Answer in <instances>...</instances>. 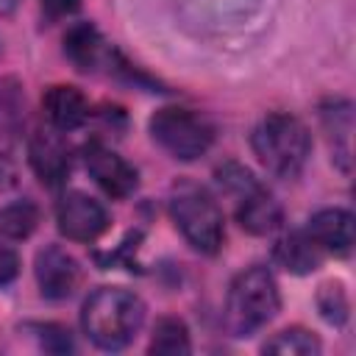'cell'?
<instances>
[{
    "label": "cell",
    "instance_id": "cell-1",
    "mask_svg": "<svg viewBox=\"0 0 356 356\" xmlns=\"http://www.w3.org/2000/svg\"><path fill=\"white\" fill-rule=\"evenodd\" d=\"M145 320V303L136 292L122 286L95 289L81 309L83 334L103 350L125 348Z\"/></svg>",
    "mask_w": 356,
    "mask_h": 356
},
{
    "label": "cell",
    "instance_id": "cell-2",
    "mask_svg": "<svg viewBox=\"0 0 356 356\" xmlns=\"http://www.w3.org/2000/svg\"><path fill=\"white\" fill-rule=\"evenodd\" d=\"M250 145L259 161L278 178H295L312 153L309 128L295 114H284V111L267 114L253 128Z\"/></svg>",
    "mask_w": 356,
    "mask_h": 356
},
{
    "label": "cell",
    "instance_id": "cell-3",
    "mask_svg": "<svg viewBox=\"0 0 356 356\" xmlns=\"http://www.w3.org/2000/svg\"><path fill=\"white\" fill-rule=\"evenodd\" d=\"M281 295L273 273L259 264L248 267L231 281L225 300V325L234 337H250L275 317Z\"/></svg>",
    "mask_w": 356,
    "mask_h": 356
},
{
    "label": "cell",
    "instance_id": "cell-4",
    "mask_svg": "<svg viewBox=\"0 0 356 356\" xmlns=\"http://www.w3.org/2000/svg\"><path fill=\"white\" fill-rule=\"evenodd\" d=\"M170 217L195 250L214 256L222 248V239H225L222 211L203 186L192 181L175 184L170 192Z\"/></svg>",
    "mask_w": 356,
    "mask_h": 356
},
{
    "label": "cell",
    "instance_id": "cell-5",
    "mask_svg": "<svg viewBox=\"0 0 356 356\" xmlns=\"http://www.w3.org/2000/svg\"><path fill=\"white\" fill-rule=\"evenodd\" d=\"M217 181L228 195L236 197V222L248 234L264 236L281 225L278 200L253 178L250 170L236 161H225L222 167H217Z\"/></svg>",
    "mask_w": 356,
    "mask_h": 356
},
{
    "label": "cell",
    "instance_id": "cell-6",
    "mask_svg": "<svg viewBox=\"0 0 356 356\" xmlns=\"http://www.w3.org/2000/svg\"><path fill=\"white\" fill-rule=\"evenodd\" d=\"M150 136L172 159L192 161L214 142V125L206 114L181 106H164L150 117Z\"/></svg>",
    "mask_w": 356,
    "mask_h": 356
},
{
    "label": "cell",
    "instance_id": "cell-7",
    "mask_svg": "<svg viewBox=\"0 0 356 356\" xmlns=\"http://www.w3.org/2000/svg\"><path fill=\"white\" fill-rule=\"evenodd\" d=\"M81 156H83L86 172L95 178V184L108 197H117L120 200V197H128L136 189V184H139L136 170L120 153H114L111 147H106L103 142H97V139L86 142L83 150H81Z\"/></svg>",
    "mask_w": 356,
    "mask_h": 356
},
{
    "label": "cell",
    "instance_id": "cell-8",
    "mask_svg": "<svg viewBox=\"0 0 356 356\" xmlns=\"http://www.w3.org/2000/svg\"><path fill=\"white\" fill-rule=\"evenodd\" d=\"M58 231L72 242H92L108 228V211L86 192H67L56 206Z\"/></svg>",
    "mask_w": 356,
    "mask_h": 356
},
{
    "label": "cell",
    "instance_id": "cell-9",
    "mask_svg": "<svg viewBox=\"0 0 356 356\" xmlns=\"http://www.w3.org/2000/svg\"><path fill=\"white\" fill-rule=\"evenodd\" d=\"M33 273H36L39 292L47 300H64L81 284V267H78V261L67 250H61L58 245H44L36 253Z\"/></svg>",
    "mask_w": 356,
    "mask_h": 356
},
{
    "label": "cell",
    "instance_id": "cell-10",
    "mask_svg": "<svg viewBox=\"0 0 356 356\" xmlns=\"http://www.w3.org/2000/svg\"><path fill=\"white\" fill-rule=\"evenodd\" d=\"M28 161L36 172V178L56 189L67 181L70 175V145L64 142V136L53 128H39L31 134L28 139Z\"/></svg>",
    "mask_w": 356,
    "mask_h": 356
},
{
    "label": "cell",
    "instance_id": "cell-11",
    "mask_svg": "<svg viewBox=\"0 0 356 356\" xmlns=\"http://www.w3.org/2000/svg\"><path fill=\"white\" fill-rule=\"evenodd\" d=\"M309 239L323 253H348L353 245V214L345 209H323L306 225Z\"/></svg>",
    "mask_w": 356,
    "mask_h": 356
},
{
    "label": "cell",
    "instance_id": "cell-12",
    "mask_svg": "<svg viewBox=\"0 0 356 356\" xmlns=\"http://www.w3.org/2000/svg\"><path fill=\"white\" fill-rule=\"evenodd\" d=\"M42 108L56 131H75L89 117V103L83 92L70 83H53L42 95Z\"/></svg>",
    "mask_w": 356,
    "mask_h": 356
},
{
    "label": "cell",
    "instance_id": "cell-13",
    "mask_svg": "<svg viewBox=\"0 0 356 356\" xmlns=\"http://www.w3.org/2000/svg\"><path fill=\"white\" fill-rule=\"evenodd\" d=\"M64 53L83 72L97 70V64L106 61V56H108L106 42H103V36L97 33V28L92 22H75L64 33Z\"/></svg>",
    "mask_w": 356,
    "mask_h": 356
},
{
    "label": "cell",
    "instance_id": "cell-14",
    "mask_svg": "<svg viewBox=\"0 0 356 356\" xmlns=\"http://www.w3.org/2000/svg\"><path fill=\"white\" fill-rule=\"evenodd\" d=\"M275 261L281 267H286L289 273L303 275V273H312V270L320 267L323 250L309 239L306 231H295V234H286V236L278 239V245H275Z\"/></svg>",
    "mask_w": 356,
    "mask_h": 356
},
{
    "label": "cell",
    "instance_id": "cell-15",
    "mask_svg": "<svg viewBox=\"0 0 356 356\" xmlns=\"http://www.w3.org/2000/svg\"><path fill=\"white\" fill-rule=\"evenodd\" d=\"M39 225V209L31 200H17L0 209V236L3 239H25Z\"/></svg>",
    "mask_w": 356,
    "mask_h": 356
},
{
    "label": "cell",
    "instance_id": "cell-16",
    "mask_svg": "<svg viewBox=\"0 0 356 356\" xmlns=\"http://www.w3.org/2000/svg\"><path fill=\"white\" fill-rule=\"evenodd\" d=\"M150 353H161V356L189 353V331H186L184 320L161 317L153 328V337H150Z\"/></svg>",
    "mask_w": 356,
    "mask_h": 356
},
{
    "label": "cell",
    "instance_id": "cell-17",
    "mask_svg": "<svg viewBox=\"0 0 356 356\" xmlns=\"http://www.w3.org/2000/svg\"><path fill=\"white\" fill-rule=\"evenodd\" d=\"M264 353H284V356H314L320 353V339L306 328H286L264 342Z\"/></svg>",
    "mask_w": 356,
    "mask_h": 356
},
{
    "label": "cell",
    "instance_id": "cell-18",
    "mask_svg": "<svg viewBox=\"0 0 356 356\" xmlns=\"http://www.w3.org/2000/svg\"><path fill=\"white\" fill-rule=\"evenodd\" d=\"M317 309L331 325H342L348 320V295L342 284H334V281L323 284L317 292Z\"/></svg>",
    "mask_w": 356,
    "mask_h": 356
},
{
    "label": "cell",
    "instance_id": "cell-19",
    "mask_svg": "<svg viewBox=\"0 0 356 356\" xmlns=\"http://www.w3.org/2000/svg\"><path fill=\"white\" fill-rule=\"evenodd\" d=\"M19 273V259L11 248L0 245V286H6L8 281H14Z\"/></svg>",
    "mask_w": 356,
    "mask_h": 356
},
{
    "label": "cell",
    "instance_id": "cell-20",
    "mask_svg": "<svg viewBox=\"0 0 356 356\" xmlns=\"http://www.w3.org/2000/svg\"><path fill=\"white\" fill-rule=\"evenodd\" d=\"M44 8H53V14L61 17L67 11H75L78 8V0H44Z\"/></svg>",
    "mask_w": 356,
    "mask_h": 356
},
{
    "label": "cell",
    "instance_id": "cell-21",
    "mask_svg": "<svg viewBox=\"0 0 356 356\" xmlns=\"http://www.w3.org/2000/svg\"><path fill=\"white\" fill-rule=\"evenodd\" d=\"M17 6V0H0V14H8Z\"/></svg>",
    "mask_w": 356,
    "mask_h": 356
}]
</instances>
